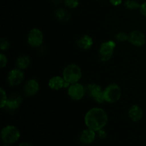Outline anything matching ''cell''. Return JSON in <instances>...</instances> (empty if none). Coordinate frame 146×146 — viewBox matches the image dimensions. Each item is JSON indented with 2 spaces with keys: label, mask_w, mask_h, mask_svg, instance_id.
Here are the masks:
<instances>
[{
  "label": "cell",
  "mask_w": 146,
  "mask_h": 146,
  "mask_svg": "<svg viewBox=\"0 0 146 146\" xmlns=\"http://www.w3.org/2000/svg\"><path fill=\"white\" fill-rule=\"evenodd\" d=\"M108 121L106 112L103 108H92L88 110L84 116V123L88 128L94 130L96 132L103 129Z\"/></svg>",
  "instance_id": "obj_1"
},
{
  "label": "cell",
  "mask_w": 146,
  "mask_h": 146,
  "mask_svg": "<svg viewBox=\"0 0 146 146\" xmlns=\"http://www.w3.org/2000/svg\"><path fill=\"white\" fill-rule=\"evenodd\" d=\"M63 78L70 85L78 83L82 77V71L78 65L71 64L67 65L63 70Z\"/></svg>",
  "instance_id": "obj_2"
},
{
  "label": "cell",
  "mask_w": 146,
  "mask_h": 146,
  "mask_svg": "<svg viewBox=\"0 0 146 146\" xmlns=\"http://www.w3.org/2000/svg\"><path fill=\"white\" fill-rule=\"evenodd\" d=\"M1 141L4 143L13 144L20 138V131L14 125H9L4 127L1 131Z\"/></svg>",
  "instance_id": "obj_3"
},
{
  "label": "cell",
  "mask_w": 146,
  "mask_h": 146,
  "mask_svg": "<svg viewBox=\"0 0 146 146\" xmlns=\"http://www.w3.org/2000/svg\"><path fill=\"white\" fill-rule=\"evenodd\" d=\"M105 102L114 104L120 100L121 97V88L118 84H111L104 89Z\"/></svg>",
  "instance_id": "obj_4"
},
{
  "label": "cell",
  "mask_w": 146,
  "mask_h": 146,
  "mask_svg": "<svg viewBox=\"0 0 146 146\" xmlns=\"http://www.w3.org/2000/svg\"><path fill=\"white\" fill-rule=\"evenodd\" d=\"M115 42L113 40H109L101 44L98 50V57L101 61H108L113 55L115 48Z\"/></svg>",
  "instance_id": "obj_5"
},
{
  "label": "cell",
  "mask_w": 146,
  "mask_h": 146,
  "mask_svg": "<svg viewBox=\"0 0 146 146\" xmlns=\"http://www.w3.org/2000/svg\"><path fill=\"white\" fill-rule=\"evenodd\" d=\"M86 92L97 104H103L105 102L104 96V90L101 86L96 84H89L86 87Z\"/></svg>",
  "instance_id": "obj_6"
},
{
  "label": "cell",
  "mask_w": 146,
  "mask_h": 146,
  "mask_svg": "<svg viewBox=\"0 0 146 146\" xmlns=\"http://www.w3.org/2000/svg\"><path fill=\"white\" fill-rule=\"evenodd\" d=\"M27 42L29 45L34 48H38L44 42V34L42 31L37 28L30 30L27 36Z\"/></svg>",
  "instance_id": "obj_7"
},
{
  "label": "cell",
  "mask_w": 146,
  "mask_h": 146,
  "mask_svg": "<svg viewBox=\"0 0 146 146\" xmlns=\"http://www.w3.org/2000/svg\"><path fill=\"white\" fill-rule=\"evenodd\" d=\"M86 94V87L78 82L71 84L68 88V96L74 101H80Z\"/></svg>",
  "instance_id": "obj_8"
},
{
  "label": "cell",
  "mask_w": 146,
  "mask_h": 146,
  "mask_svg": "<svg viewBox=\"0 0 146 146\" xmlns=\"http://www.w3.org/2000/svg\"><path fill=\"white\" fill-rule=\"evenodd\" d=\"M24 74L22 70L19 68H14L9 72L7 76V82L10 86H17L23 82Z\"/></svg>",
  "instance_id": "obj_9"
},
{
  "label": "cell",
  "mask_w": 146,
  "mask_h": 146,
  "mask_svg": "<svg viewBox=\"0 0 146 146\" xmlns=\"http://www.w3.org/2000/svg\"><path fill=\"white\" fill-rule=\"evenodd\" d=\"M23 103V97L20 94H12L8 97L7 104L4 108L9 111H14L18 109Z\"/></svg>",
  "instance_id": "obj_10"
},
{
  "label": "cell",
  "mask_w": 146,
  "mask_h": 146,
  "mask_svg": "<svg viewBox=\"0 0 146 146\" xmlns=\"http://www.w3.org/2000/svg\"><path fill=\"white\" fill-rule=\"evenodd\" d=\"M128 41L135 46L141 47L145 44V36L141 31L135 30L129 34Z\"/></svg>",
  "instance_id": "obj_11"
},
{
  "label": "cell",
  "mask_w": 146,
  "mask_h": 146,
  "mask_svg": "<svg viewBox=\"0 0 146 146\" xmlns=\"http://www.w3.org/2000/svg\"><path fill=\"white\" fill-rule=\"evenodd\" d=\"M24 95L31 97L35 96L39 91V84L35 78L28 80L23 87Z\"/></svg>",
  "instance_id": "obj_12"
},
{
  "label": "cell",
  "mask_w": 146,
  "mask_h": 146,
  "mask_svg": "<svg viewBox=\"0 0 146 146\" xmlns=\"http://www.w3.org/2000/svg\"><path fill=\"white\" fill-rule=\"evenodd\" d=\"M69 84L66 82L63 76H55L51 78L48 81V86L51 89L54 91H58L63 88H68Z\"/></svg>",
  "instance_id": "obj_13"
},
{
  "label": "cell",
  "mask_w": 146,
  "mask_h": 146,
  "mask_svg": "<svg viewBox=\"0 0 146 146\" xmlns=\"http://www.w3.org/2000/svg\"><path fill=\"white\" fill-rule=\"evenodd\" d=\"M96 138V132L94 130L87 128L81 131L79 135V141L84 145H89L92 143Z\"/></svg>",
  "instance_id": "obj_14"
},
{
  "label": "cell",
  "mask_w": 146,
  "mask_h": 146,
  "mask_svg": "<svg viewBox=\"0 0 146 146\" xmlns=\"http://www.w3.org/2000/svg\"><path fill=\"white\" fill-rule=\"evenodd\" d=\"M128 117L133 122H138L143 118V111L138 105H133L128 110Z\"/></svg>",
  "instance_id": "obj_15"
},
{
  "label": "cell",
  "mask_w": 146,
  "mask_h": 146,
  "mask_svg": "<svg viewBox=\"0 0 146 146\" xmlns=\"http://www.w3.org/2000/svg\"><path fill=\"white\" fill-rule=\"evenodd\" d=\"M77 46L79 48L83 50H88L92 47L94 44V40L92 37L89 35H83L77 40L76 41Z\"/></svg>",
  "instance_id": "obj_16"
},
{
  "label": "cell",
  "mask_w": 146,
  "mask_h": 146,
  "mask_svg": "<svg viewBox=\"0 0 146 146\" xmlns=\"http://www.w3.org/2000/svg\"><path fill=\"white\" fill-rule=\"evenodd\" d=\"M54 15H55V17L58 21H64V22L68 21L71 17V13L68 10L65 9L64 8H61V7L56 9L55 10Z\"/></svg>",
  "instance_id": "obj_17"
},
{
  "label": "cell",
  "mask_w": 146,
  "mask_h": 146,
  "mask_svg": "<svg viewBox=\"0 0 146 146\" xmlns=\"http://www.w3.org/2000/svg\"><path fill=\"white\" fill-rule=\"evenodd\" d=\"M31 64V59L27 55L19 56L16 60V66L17 68L21 70H24L28 68Z\"/></svg>",
  "instance_id": "obj_18"
},
{
  "label": "cell",
  "mask_w": 146,
  "mask_h": 146,
  "mask_svg": "<svg viewBox=\"0 0 146 146\" xmlns=\"http://www.w3.org/2000/svg\"><path fill=\"white\" fill-rule=\"evenodd\" d=\"M124 5H125V8L131 10V11L136 10L137 9H140L141 7V4L136 0H126Z\"/></svg>",
  "instance_id": "obj_19"
},
{
  "label": "cell",
  "mask_w": 146,
  "mask_h": 146,
  "mask_svg": "<svg viewBox=\"0 0 146 146\" xmlns=\"http://www.w3.org/2000/svg\"><path fill=\"white\" fill-rule=\"evenodd\" d=\"M128 36L129 34H127L124 31H120L115 34V38L119 42H124L125 41H128Z\"/></svg>",
  "instance_id": "obj_20"
},
{
  "label": "cell",
  "mask_w": 146,
  "mask_h": 146,
  "mask_svg": "<svg viewBox=\"0 0 146 146\" xmlns=\"http://www.w3.org/2000/svg\"><path fill=\"white\" fill-rule=\"evenodd\" d=\"M64 4L69 9H75L79 5V0H64Z\"/></svg>",
  "instance_id": "obj_21"
},
{
  "label": "cell",
  "mask_w": 146,
  "mask_h": 146,
  "mask_svg": "<svg viewBox=\"0 0 146 146\" xmlns=\"http://www.w3.org/2000/svg\"><path fill=\"white\" fill-rule=\"evenodd\" d=\"M0 92H1V104H0V107L1 108H4L5 107L6 104H7L8 96H7L6 91L2 88H0Z\"/></svg>",
  "instance_id": "obj_22"
},
{
  "label": "cell",
  "mask_w": 146,
  "mask_h": 146,
  "mask_svg": "<svg viewBox=\"0 0 146 146\" xmlns=\"http://www.w3.org/2000/svg\"><path fill=\"white\" fill-rule=\"evenodd\" d=\"M10 46V44L7 38H1V41H0V48L2 51H7Z\"/></svg>",
  "instance_id": "obj_23"
},
{
  "label": "cell",
  "mask_w": 146,
  "mask_h": 146,
  "mask_svg": "<svg viewBox=\"0 0 146 146\" xmlns=\"http://www.w3.org/2000/svg\"><path fill=\"white\" fill-rule=\"evenodd\" d=\"M7 63H8V58L6 56L5 54L1 53L0 54V66H1V68H4L7 66Z\"/></svg>",
  "instance_id": "obj_24"
},
{
  "label": "cell",
  "mask_w": 146,
  "mask_h": 146,
  "mask_svg": "<svg viewBox=\"0 0 146 146\" xmlns=\"http://www.w3.org/2000/svg\"><path fill=\"white\" fill-rule=\"evenodd\" d=\"M97 135H98V137L100 138V139H105L107 136V133L105 130L103 128V129L100 130V131H97Z\"/></svg>",
  "instance_id": "obj_25"
},
{
  "label": "cell",
  "mask_w": 146,
  "mask_h": 146,
  "mask_svg": "<svg viewBox=\"0 0 146 146\" xmlns=\"http://www.w3.org/2000/svg\"><path fill=\"white\" fill-rule=\"evenodd\" d=\"M140 11H141V14L144 17H146V1L141 4V7H140Z\"/></svg>",
  "instance_id": "obj_26"
},
{
  "label": "cell",
  "mask_w": 146,
  "mask_h": 146,
  "mask_svg": "<svg viewBox=\"0 0 146 146\" xmlns=\"http://www.w3.org/2000/svg\"><path fill=\"white\" fill-rule=\"evenodd\" d=\"M110 3L112 4L114 7H118V6L121 5L123 2V0H109Z\"/></svg>",
  "instance_id": "obj_27"
},
{
  "label": "cell",
  "mask_w": 146,
  "mask_h": 146,
  "mask_svg": "<svg viewBox=\"0 0 146 146\" xmlns=\"http://www.w3.org/2000/svg\"><path fill=\"white\" fill-rule=\"evenodd\" d=\"M51 1L54 5H59L61 3L64 2V0H51Z\"/></svg>",
  "instance_id": "obj_28"
},
{
  "label": "cell",
  "mask_w": 146,
  "mask_h": 146,
  "mask_svg": "<svg viewBox=\"0 0 146 146\" xmlns=\"http://www.w3.org/2000/svg\"><path fill=\"white\" fill-rule=\"evenodd\" d=\"M19 146H33L31 143L27 142H24V143H21L19 145Z\"/></svg>",
  "instance_id": "obj_29"
},
{
  "label": "cell",
  "mask_w": 146,
  "mask_h": 146,
  "mask_svg": "<svg viewBox=\"0 0 146 146\" xmlns=\"http://www.w3.org/2000/svg\"><path fill=\"white\" fill-rule=\"evenodd\" d=\"M2 146H9V144H6V143H4V145H3Z\"/></svg>",
  "instance_id": "obj_30"
}]
</instances>
